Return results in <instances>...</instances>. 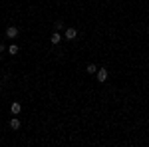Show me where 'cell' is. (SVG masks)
I'll return each instance as SVG.
<instances>
[{"label": "cell", "instance_id": "cell-1", "mask_svg": "<svg viewBox=\"0 0 149 147\" xmlns=\"http://www.w3.org/2000/svg\"><path fill=\"white\" fill-rule=\"evenodd\" d=\"M107 76H109V72H107L105 68H100L97 72H95V78H97V82H100V84H103V82L107 79Z\"/></svg>", "mask_w": 149, "mask_h": 147}, {"label": "cell", "instance_id": "cell-2", "mask_svg": "<svg viewBox=\"0 0 149 147\" xmlns=\"http://www.w3.org/2000/svg\"><path fill=\"white\" fill-rule=\"evenodd\" d=\"M18 34H20V30H18L16 26H8V28H6V38L14 40V38H18Z\"/></svg>", "mask_w": 149, "mask_h": 147}, {"label": "cell", "instance_id": "cell-3", "mask_svg": "<svg viewBox=\"0 0 149 147\" xmlns=\"http://www.w3.org/2000/svg\"><path fill=\"white\" fill-rule=\"evenodd\" d=\"M64 38H66V40H76V38H78V30H76V28H66Z\"/></svg>", "mask_w": 149, "mask_h": 147}, {"label": "cell", "instance_id": "cell-4", "mask_svg": "<svg viewBox=\"0 0 149 147\" xmlns=\"http://www.w3.org/2000/svg\"><path fill=\"white\" fill-rule=\"evenodd\" d=\"M10 111H12V115H18V113L22 111V105H20L18 102H14V103L10 105Z\"/></svg>", "mask_w": 149, "mask_h": 147}, {"label": "cell", "instance_id": "cell-5", "mask_svg": "<svg viewBox=\"0 0 149 147\" xmlns=\"http://www.w3.org/2000/svg\"><path fill=\"white\" fill-rule=\"evenodd\" d=\"M20 125H22V121H20L18 117H12V119H10V129L16 131V129H20Z\"/></svg>", "mask_w": 149, "mask_h": 147}, {"label": "cell", "instance_id": "cell-6", "mask_svg": "<svg viewBox=\"0 0 149 147\" xmlns=\"http://www.w3.org/2000/svg\"><path fill=\"white\" fill-rule=\"evenodd\" d=\"M62 38H64V36L60 34V32H54V34H52V38H50V42L56 46V44H60V42H62Z\"/></svg>", "mask_w": 149, "mask_h": 147}, {"label": "cell", "instance_id": "cell-7", "mask_svg": "<svg viewBox=\"0 0 149 147\" xmlns=\"http://www.w3.org/2000/svg\"><path fill=\"white\" fill-rule=\"evenodd\" d=\"M97 66H95V64H88V66H86V72H88V74H95V72H97Z\"/></svg>", "mask_w": 149, "mask_h": 147}, {"label": "cell", "instance_id": "cell-8", "mask_svg": "<svg viewBox=\"0 0 149 147\" xmlns=\"http://www.w3.org/2000/svg\"><path fill=\"white\" fill-rule=\"evenodd\" d=\"M8 52H10V56H16V54H18V46H16V44H12L10 48H8Z\"/></svg>", "mask_w": 149, "mask_h": 147}, {"label": "cell", "instance_id": "cell-9", "mask_svg": "<svg viewBox=\"0 0 149 147\" xmlns=\"http://www.w3.org/2000/svg\"><path fill=\"white\" fill-rule=\"evenodd\" d=\"M56 30H64V22H56Z\"/></svg>", "mask_w": 149, "mask_h": 147}, {"label": "cell", "instance_id": "cell-10", "mask_svg": "<svg viewBox=\"0 0 149 147\" xmlns=\"http://www.w3.org/2000/svg\"><path fill=\"white\" fill-rule=\"evenodd\" d=\"M4 50H6V46H4V44H0V52H4Z\"/></svg>", "mask_w": 149, "mask_h": 147}, {"label": "cell", "instance_id": "cell-11", "mask_svg": "<svg viewBox=\"0 0 149 147\" xmlns=\"http://www.w3.org/2000/svg\"><path fill=\"white\" fill-rule=\"evenodd\" d=\"M0 91H2V84H0Z\"/></svg>", "mask_w": 149, "mask_h": 147}]
</instances>
